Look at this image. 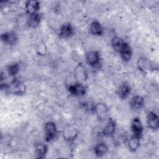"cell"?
<instances>
[{"label": "cell", "mask_w": 159, "mask_h": 159, "mask_svg": "<svg viewBox=\"0 0 159 159\" xmlns=\"http://www.w3.org/2000/svg\"><path fill=\"white\" fill-rule=\"evenodd\" d=\"M1 88L4 89L7 93L16 96L24 94L26 90L24 83L16 78H13L10 82L6 83L4 86H1Z\"/></svg>", "instance_id": "1"}, {"label": "cell", "mask_w": 159, "mask_h": 159, "mask_svg": "<svg viewBox=\"0 0 159 159\" xmlns=\"http://www.w3.org/2000/svg\"><path fill=\"white\" fill-rule=\"evenodd\" d=\"M68 92L74 96L81 97L85 95L86 93V88L83 83L75 81L73 83H70L67 87Z\"/></svg>", "instance_id": "2"}, {"label": "cell", "mask_w": 159, "mask_h": 159, "mask_svg": "<svg viewBox=\"0 0 159 159\" xmlns=\"http://www.w3.org/2000/svg\"><path fill=\"white\" fill-rule=\"evenodd\" d=\"M137 66L138 70L144 74H147L154 70L153 63L148 58L144 57L139 58L137 61Z\"/></svg>", "instance_id": "3"}, {"label": "cell", "mask_w": 159, "mask_h": 159, "mask_svg": "<svg viewBox=\"0 0 159 159\" xmlns=\"http://www.w3.org/2000/svg\"><path fill=\"white\" fill-rule=\"evenodd\" d=\"M45 139L47 142L53 140L57 134V128L55 123L52 121H49L45 124L44 126Z\"/></svg>", "instance_id": "4"}, {"label": "cell", "mask_w": 159, "mask_h": 159, "mask_svg": "<svg viewBox=\"0 0 159 159\" xmlns=\"http://www.w3.org/2000/svg\"><path fill=\"white\" fill-rule=\"evenodd\" d=\"M109 108L106 104L103 102H98L95 104L94 112L99 120L104 121L106 120L109 116Z\"/></svg>", "instance_id": "5"}, {"label": "cell", "mask_w": 159, "mask_h": 159, "mask_svg": "<svg viewBox=\"0 0 159 159\" xmlns=\"http://www.w3.org/2000/svg\"><path fill=\"white\" fill-rule=\"evenodd\" d=\"M74 78L76 81L83 83L88 78V73L83 63H78L74 70Z\"/></svg>", "instance_id": "6"}, {"label": "cell", "mask_w": 159, "mask_h": 159, "mask_svg": "<svg viewBox=\"0 0 159 159\" xmlns=\"http://www.w3.org/2000/svg\"><path fill=\"white\" fill-rule=\"evenodd\" d=\"M100 54L98 51H90L86 55V61L91 67L98 66L100 64Z\"/></svg>", "instance_id": "7"}, {"label": "cell", "mask_w": 159, "mask_h": 159, "mask_svg": "<svg viewBox=\"0 0 159 159\" xmlns=\"http://www.w3.org/2000/svg\"><path fill=\"white\" fill-rule=\"evenodd\" d=\"M116 130V122L112 119H109L102 129V133L104 137H111L115 134Z\"/></svg>", "instance_id": "8"}, {"label": "cell", "mask_w": 159, "mask_h": 159, "mask_svg": "<svg viewBox=\"0 0 159 159\" xmlns=\"http://www.w3.org/2000/svg\"><path fill=\"white\" fill-rule=\"evenodd\" d=\"M119 54L124 61L127 62L130 60L132 55V51L129 44L125 41L123 42L119 51Z\"/></svg>", "instance_id": "9"}, {"label": "cell", "mask_w": 159, "mask_h": 159, "mask_svg": "<svg viewBox=\"0 0 159 159\" xmlns=\"http://www.w3.org/2000/svg\"><path fill=\"white\" fill-rule=\"evenodd\" d=\"M1 40L9 45H16L18 38L17 34L12 31L6 32L1 34Z\"/></svg>", "instance_id": "10"}, {"label": "cell", "mask_w": 159, "mask_h": 159, "mask_svg": "<svg viewBox=\"0 0 159 159\" xmlns=\"http://www.w3.org/2000/svg\"><path fill=\"white\" fill-rule=\"evenodd\" d=\"M147 122L148 127L151 129L155 130L159 128V117L155 112L150 111L147 114Z\"/></svg>", "instance_id": "11"}, {"label": "cell", "mask_w": 159, "mask_h": 159, "mask_svg": "<svg viewBox=\"0 0 159 159\" xmlns=\"http://www.w3.org/2000/svg\"><path fill=\"white\" fill-rule=\"evenodd\" d=\"M74 34V29L70 23L63 24L59 30V37L62 39H68Z\"/></svg>", "instance_id": "12"}, {"label": "cell", "mask_w": 159, "mask_h": 159, "mask_svg": "<svg viewBox=\"0 0 159 159\" xmlns=\"http://www.w3.org/2000/svg\"><path fill=\"white\" fill-rule=\"evenodd\" d=\"M131 92V88L130 85L126 83L121 84L117 89L116 93L117 96L121 99H126Z\"/></svg>", "instance_id": "13"}, {"label": "cell", "mask_w": 159, "mask_h": 159, "mask_svg": "<svg viewBox=\"0 0 159 159\" xmlns=\"http://www.w3.org/2000/svg\"><path fill=\"white\" fill-rule=\"evenodd\" d=\"M131 129L133 135L141 137L143 132V126L139 117H135L133 119L131 123Z\"/></svg>", "instance_id": "14"}, {"label": "cell", "mask_w": 159, "mask_h": 159, "mask_svg": "<svg viewBox=\"0 0 159 159\" xmlns=\"http://www.w3.org/2000/svg\"><path fill=\"white\" fill-rule=\"evenodd\" d=\"M144 102V99L142 96L139 95H135L131 98L129 104L130 108L132 110L138 111L143 107Z\"/></svg>", "instance_id": "15"}, {"label": "cell", "mask_w": 159, "mask_h": 159, "mask_svg": "<svg viewBox=\"0 0 159 159\" xmlns=\"http://www.w3.org/2000/svg\"><path fill=\"white\" fill-rule=\"evenodd\" d=\"M25 8L29 15L37 13L40 9V2L38 1H27Z\"/></svg>", "instance_id": "16"}, {"label": "cell", "mask_w": 159, "mask_h": 159, "mask_svg": "<svg viewBox=\"0 0 159 159\" xmlns=\"http://www.w3.org/2000/svg\"><path fill=\"white\" fill-rule=\"evenodd\" d=\"M41 22V16L37 12L33 14L29 15L27 20V24L29 27L36 28L37 27Z\"/></svg>", "instance_id": "17"}, {"label": "cell", "mask_w": 159, "mask_h": 159, "mask_svg": "<svg viewBox=\"0 0 159 159\" xmlns=\"http://www.w3.org/2000/svg\"><path fill=\"white\" fill-rule=\"evenodd\" d=\"M89 31L91 34L96 36H101L103 34V28L101 24L97 20H93L89 25Z\"/></svg>", "instance_id": "18"}, {"label": "cell", "mask_w": 159, "mask_h": 159, "mask_svg": "<svg viewBox=\"0 0 159 159\" xmlns=\"http://www.w3.org/2000/svg\"><path fill=\"white\" fill-rule=\"evenodd\" d=\"M35 151L38 158H43L45 157L48 152V147L43 143L39 142L35 145Z\"/></svg>", "instance_id": "19"}, {"label": "cell", "mask_w": 159, "mask_h": 159, "mask_svg": "<svg viewBox=\"0 0 159 159\" xmlns=\"http://www.w3.org/2000/svg\"><path fill=\"white\" fill-rule=\"evenodd\" d=\"M78 131L73 127H68L63 131V137L65 140L71 142L73 141L78 135Z\"/></svg>", "instance_id": "20"}, {"label": "cell", "mask_w": 159, "mask_h": 159, "mask_svg": "<svg viewBox=\"0 0 159 159\" xmlns=\"http://www.w3.org/2000/svg\"><path fill=\"white\" fill-rule=\"evenodd\" d=\"M140 137L135 135H132L128 142V148L132 152H135L140 147Z\"/></svg>", "instance_id": "21"}, {"label": "cell", "mask_w": 159, "mask_h": 159, "mask_svg": "<svg viewBox=\"0 0 159 159\" xmlns=\"http://www.w3.org/2000/svg\"><path fill=\"white\" fill-rule=\"evenodd\" d=\"M108 147L106 143L103 142L98 143L94 147V152L98 157L104 156L107 152Z\"/></svg>", "instance_id": "22"}, {"label": "cell", "mask_w": 159, "mask_h": 159, "mask_svg": "<svg viewBox=\"0 0 159 159\" xmlns=\"http://www.w3.org/2000/svg\"><path fill=\"white\" fill-rule=\"evenodd\" d=\"M124 41L118 36H115L112 39L111 46L113 50L117 52H119L122 45Z\"/></svg>", "instance_id": "23"}, {"label": "cell", "mask_w": 159, "mask_h": 159, "mask_svg": "<svg viewBox=\"0 0 159 159\" xmlns=\"http://www.w3.org/2000/svg\"><path fill=\"white\" fill-rule=\"evenodd\" d=\"M19 70H20L19 65L17 63H12V64L9 65L7 67L6 71H7V75L9 76H12V77L14 78V76L19 73Z\"/></svg>", "instance_id": "24"}, {"label": "cell", "mask_w": 159, "mask_h": 159, "mask_svg": "<svg viewBox=\"0 0 159 159\" xmlns=\"http://www.w3.org/2000/svg\"><path fill=\"white\" fill-rule=\"evenodd\" d=\"M36 52L39 55H45L47 53V47L44 43H40L36 48Z\"/></svg>", "instance_id": "25"}]
</instances>
